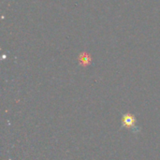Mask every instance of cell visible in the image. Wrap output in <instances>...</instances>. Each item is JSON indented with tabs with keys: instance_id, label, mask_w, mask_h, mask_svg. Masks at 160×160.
I'll return each mask as SVG.
<instances>
[{
	"instance_id": "6da1fadb",
	"label": "cell",
	"mask_w": 160,
	"mask_h": 160,
	"mask_svg": "<svg viewBox=\"0 0 160 160\" xmlns=\"http://www.w3.org/2000/svg\"><path fill=\"white\" fill-rule=\"evenodd\" d=\"M122 128H129L133 133H139L141 128L137 126V119L131 113H124L121 118Z\"/></svg>"
}]
</instances>
